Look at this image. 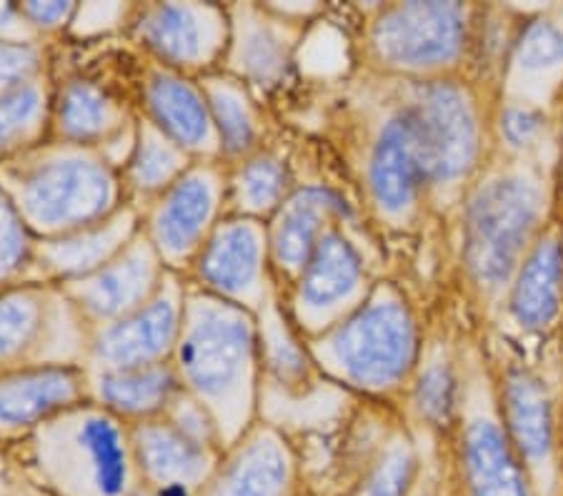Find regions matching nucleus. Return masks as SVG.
<instances>
[{
	"label": "nucleus",
	"mask_w": 563,
	"mask_h": 496,
	"mask_svg": "<svg viewBox=\"0 0 563 496\" xmlns=\"http://www.w3.org/2000/svg\"><path fill=\"white\" fill-rule=\"evenodd\" d=\"M170 364L184 392L211 414L223 449L253 429L263 366L256 313L188 284L184 329Z\"/></svg>",
	"instance_id": "1"
},
{
	"label": "nucleus",
	"mask_w": 563,
	"mask_h": 496,
	"mask_svg": "<svg viewBox=\"0 0 563 496\" xmlns=\"http://www.w3.org/2000/svg\"><path fill=\"white\" fill-rule=\"evenodd\" d=\"M0 188L35 241L88 229L129 203L121 168L103 148L53 139L0 161Z\"/></svg>",
	"instance_id": "2"
},
{
	"label": "nucleus",
	"mask_w": 563,
	"mask_h": 496,
	"mask_svg": "<svg viewBox=\"0 0 563 496\" xmlns=\"http://www.w3.org/2000/svg\"><path fill=\"white\" fill-rule=\"evenodd\" d=\"M21 444L51 472L86 480L96 496H125L139 469L131 427L93 399L45 419Z\"/></svg>",
	"instance_id": "3"
},
{
	"label": "nucleus",
	"mask_w": 563,
	"mask_h": 496,
	"mask_svg": "<svg viewBox=\"0 0 563 496\" xmlns=\"http://www.w3.org/2000/svg\"><path fill=\"white\" fill-rule=\"evenodd\" d=\"M90 327L53 284L0 291V374L31 366H86Z\"/></svg>",
	"instance_id": "4"
},
{
	"label": "nucleus",
	"mask_w": 563,
	"mask_h": 496,
	"mask_svg": "<svg viewBox=\"0 0 563 496\" xmlns=\"http://www.w3.org/2000/svg\"><path fill=\"white\" fill-rule=\"evenodd\" d=\"M229 209V166L196 161L174 186L141 209V229L168 271L188 274Z\"/></svg>",
	"instance_id": "5"
},
{
	"label": "nucleus",
	"mask_w": 563,
	"mask_h": 496,
	"mask_svg": "<svg viewBox=\"0 0 563 496\" xmlns=\"http://www.w3.org/2000/svg\"><path fill=\"white\" fill-rule=\"evenodd\" d=\"M339 372L363 389H388L401 382L416 359V327L406 304L378 294L353 309L329 337Z\"/></svg>",
	"instance_id": "6"
},
{
	"label": "nucleus",
	"mask_w": 563,
	"mask_h": 496,
	"mask_svg": "<svg viewBox=\"0 0 563 496\" xmlns=\"http://www.w3.org/2000/svg\"><path fill=\"white\" fill-rule=\"evenodd\" d=\"M129 31L151 63L201 78L221 68L229 48V5L135 3Z\"/></svg>",
	"instance_id": "7"
},
{
	"label": "nucleus",
	"mask_w": 563,
	"mask_h": 496,
	"mask_svg": "<svg viewBox=\"0 0 563 496\" xmlns=\"http://www.w3.org/2000/svg\"><path fill=\"white\" fill-rule=\"evenodd\" d=\"M539 209V191L523 178H498L476 194L466 219V261L481 284L511 276Z\"/></svg>",
	"instance_id": "8"
},
{
	"label": "nucleus",
	"mask_w": 563,
	"mask_h": 496,
	"mask_svg": "<svg viewBox=\"0 0 563 496\" xmlns=\"http://www.w3.org/2000/svg\"><path fill=\"white\" fill-rule=\"evenodd\" d=\"M186 296L188 278L168 271L156 296L139 311L90 329L86 372H123L174 359L184 329Z\"/></svg>",
	"instance_id": "9"
},
{
	"label": "nucleus",
	"mask_w": 563,
	"mask_h": 496,
	"mask_svg": "<svg viewBox=\"0 0 563 496\" xmlns=\"http://www.w3.org/2000/svg\"><path fill=\"white\" fill-rule=\"evenodd\" d=\"M268 223L225 216L188 268V284L251 313L268 301Z\"/></svg>",
	"instance_id": "10"
},
{
	"label": "nucleus",
	"mask_w": 563,
	"mask_h": 496,
	"mask_svg": "<svg viewBox=\"0 0 563 496\" xmlns=\"http://www.w3.org/2000/svg\"><path fill=\"white\" fill-rule=\"evenodd\" d=\"M168 268L163 264L158 251L139 231L121 254L108 261L96 274L78 282L60 284L58 288L68 296L90 329L106 327L123 316L139 311L148 304L166 278Z\"/></svg>",
	"instance_id": "11"
},
{
	"label": "nucleus",
	"mask_w": 563,
	"mask_h": 496,
	"mask_svg": "<svg viewBox=\"0 0 563 496\" xmlns=\"http://www.w3.org/2000/svg\"><path fill=\"white\" fill-rule=\"evenodd\" d=\"M380 63L421 70L449 63L463 45V8L459 3H401L384 11L371 33Z\"/></svg>",
	"instance_id": "12"
},
{
	"label": "nucleus",
	"mask_w": 563,
	"mask_h": 496,
	"mask_svg": "<svg viewBox=\"0 0 563 496\" xmlns=\"http://www.w3.org/2000/svg\"><path fill=\"white\" fill-rule=\"evenodd\" d=\"M139 113L178 143L188 156L221 161V143L198 78L151 63L141 80Z\"/></svg>",
	"instance_id": "13"
},
{
	"label": "nucleus",
	"mask_w": 563,
	"mask_h": 496,
	"mask_svg": "<svg viewBox=\"0 0 563 496\" xmlns=\"http://www.w3.org/2000/svg\"><path fill=\"white\" fill-rule=\"evenodd\" d=\"M408 108L419 125L431 180H451L466 174L476 158L478 133L463 90L451 84H426L416 90Z\"/></svg>",
	"instance_id": "14"
},
{
	"label": "nucleus",
	"mask_w": 563,
	"mask_h": 496,
	"mask_svg": "<svg viewBox=\"0 0 563 496\" xmlns=\"http://www.w3.org/2000/svg\"><path fill=\"white\" fill-rule=\"evenodd\" d=\"M141 231V209L125 203L111 219L68 236L43 239L33 246L29 284H70L86 278L115 258Z\"/></svg>",
	"instance_id": "15"
},
{
	"label": "nucleus",
	"mask_w": 563,
	"mask_h": 496,
	"mask_svg": "<svg viewBox=\"0 0 563 496\" xmlns=\"http://www.w3.org/2000/svg\"><path fill=\"white\" fill-rule=\"evenodd\" d=\"M131 439L135 462L158 484V496H190V489L213 472L218 451L223 449L180 429L168 417L133 423Z\"/></svg>",
	"instance_id": "16"
},
{
	"label": "nucleus",
	"mask_w": 563,
	"mask_h": 496,
	"mask_svg": "<svg viewBox=\"0 0 563 496\" xmlns=\"http://www.w3.org/2000/svg\"><path fill=\"white\" fill-rule=\"evenodd\" d=\"M131 103L118 98L101 80L70 76L53 86L51 139L76 146L108 148L129 139L135 129Z\"/></svg>",
	"instance_id": "17"
},
{
	"label": "nucleus",
	"mask_w": 563,
	"mask_h": 496,
	"mask_svg": "<svg viewBox=\"0 0 563 496\" xmlns=\"http://www.w3.org/2000/svg\"><path fill=\"white\" fill-rule=\"evenodd\" d=\"M88 399L86 366H31L0 374V439H23Z\"/></svg>",
	"instance_id": "18"
},
{
	"label": "nucleus",
	"mask_w": 563,
	"mask_h": 496,
	"mask_svg": "<svg viewBox=\"0 0 563 496\" xmlns=\"http://www.w3.org/2000/svg\"><path fill=\"white\" fill-rule=\"evenodd\" d=\"M426 184H431L429 158L406 106L380 125L368 161V186L378 209L398 216L411 209Z\"/></svg>",
	"instance_id": "19"
},
{
	"label": "nucleus",
	"mask_w": 563,
	"mask_h": 496,
	"mask_svg": "<svg viewBox=\"0 0 563 496\" xmlns=\"http://www.w3.org/2000/svg\"><path fill=\"white\" fill-rule=\"evenodd\" d=\"M229 21L231 35L221 70L243 80L251 90L278 86L290 63V38L274 8L231 3Z\"/></svg>",
	"instance_id": "20"
},
{
	"label": "nucleus",
	"mask_w": 563,
	"mask_h": 496,
	"mask_svg": "<svg viewBox=\"0 0 563 496\" xmlns=\"http://www.w3.org/2000/svg\"><path fill=\"white\" fill-rule=\"evenodd\" d=\"M346 213V201L331 188L308 186L290 194L268 223L271 268L290 278L301 276L318 241L333 229L331 221Z\"/></svg>",
	"instance_id": "21"
},
{
	"label": "nucleus",
	"mask_w": 563,
	"mask_h": 496,
	"mask_svg": "<svg viewBox=\"0 0 563 496\" xmlns=\"http://www.w3.org/2000/svg\"><path fill=\"white\" fill-rule=\"evenodd\" d=\"M180 392L184 386L170 361L123 372H88V399L101 404L129 427L163 417Z\"/></svg>",
	"instance_id": "22"
},
{
	"label": "nucleus",
	"mask_w": 563,
	"mask_h": 496,
	"mask_svg": "<svg viewBox=\"0 0 563 496\" xmlns=\"http://www.w3.org/2000/svg\"><path fill=\"white\" fill-rule=\"evenodd\" d=\"M363 261L339 229H329L296 278V304L308 316L341 309L361 291Z\"/></svg>",
	"instance_id": "23"
},
{
	"label": "nucleus",
	"mask_w": 563,
	"mask_h": 496,
	"mask_svg": "<svg viewBox=\"0 0 563 496\" xmlns=\"http://www.w3.org/2000/svg\"><path fill=\"white\" fill-rule=\"evenodd\" d=\"M231 449L211 496H286L290 454L274 431L249 429Z\"/></svg>",
	"instance_id": "24"
},
{
	"label": "nucleus",
	"mask_w": 563,
	"mask_h": 496,
	"mask_svg": "<svg viewBox=\"0 0 563 496\" xmlns=\"http://www.w3.org/2000/svg\"><path fill=\"white\" fill-rule=\"evenodd\" d=\"M211 108L213 125L221 143V161L235 166L261 151L263 123L253 98V90L243 80L233 78L225 70H213L198 78Z\"/></svg>",
	"instance_id": "25"
},
{
	"label": "nucleus",
	"mask_w": 563,
	"mask_h": 496,
	"mask_svg": "<svg viewBox=\"0 0 563 496\" xmlns=\"http://www.w3.org/2000/svg\"><path fill=\"white\" fill-rule=\"evenodd\" d=\"M194 164V156H188L178 143L170 141L166 133L139 113L135 115L133 146L121 168L125 198H129V203L143 209L168 186H174Z\"/></svg>",
	"instance_id": "26"
},
{
	"label": "nucleus",
	"mask_w": 563,
	"mask_h": 496,
	"mask_svg": "<svg viewBox=\"0 0 563 496\" xmlns=\"http://www.w3.org/2000/svg\"><path fill=\"white\" fill-rule=\"evenodd\" d=\"M53 86L51 74H45L0 96V161L51 141Z\"/></svg>",
	"instance_id": "27"
},
{
	"label": "nucleus",
	"mask_w": 563,
	"mask_h": 496,
	"mask_svg": "<svg viewBox=\"0 0 563 496\" xmlns=\"http://www.w3.org/2000/svg\"><path fill=\"white\" fill-rule=\"evenodd\" d=\"M290 191V176L284 161L274 153L258 151L241 164L229 166V209L225 216H249L266 221Z\"/></svg>",
	"instance_id": "28"
},
{
	"label": "nucleus",
	"mask_w": 563,
	"mask_h": 496,
	"mask_svg": "<svg viewBox=\"0 0 563 496\" xmlns=\"http://www.w3.org/2000/svg\"><path fill=\"white\" fill-rule=\"evenodd\" d=\"M466 462L474 496H526L523 476L496 423H471L466 434Z\"/></svg>",
	"instance_id": "29"
},
{
	"label": "nucleus",
	"mask_w": 563,
	"mask_h": 496,
	"mask_svg": "<svg viewBox=\"0 0 563 496\" xmlns=\"http://www.w3.org/2000/svg\"><path fill=\"white\" fill-rule=\"evenodd\" d=\"M563 278V249L559 241H543L521 268L514 288V316L521 327H543L559 311Z\"/></svg>",
	"instance_id": "30"
},
{
	"label": "nucleus",
	"mask_w": 563,
	"mask_h": 496,
	"mask_svg": "<svg viewBox=\"0 0 563 496\" xmlns=\"http://www.w3.org/2000/svg\"><path fill=\"white\" fill-rule=\"evenodd\" d=\"M508 427L526 456L539 459L551 447V406L541 384L529 374H514L506 386Z\"/></svg>",
	"instance_id": "31"
},
{
	"label": "nucleus",
	"mask_w": 563,
	"mask_h": 496,
	"mask_svg": "<svg viewBox=\"0 0 563 496\" xmlns=\"http://www.w3.org/2000/svg\"><path fill=\"white\" fill-rule=\"evenodd\" d=\"M35 239L25 229L11 198L0 188V291L29 284Z\"/></svg>",
	"instance_id": "32"
},
{
	"label": "nucleus",
	"mask_w": 563,
	"mask_h": 496,
	"mask_svg": "<svg viewBox=\"0 0 563 496\" xmlns=\"http://www.w3.org/2000/svg\"><path fill=\"white\" fill-rule=\"evenodd\" d=\"M258 316V339H261V361L271 372H276L280 382H296L306 372V356L296 346V339L290 337L286 327H280V316L274 301L256 313Z\"/></svg>",
	"instance_id": "33"
},
{
	"label": "nucleus",
	"mask_w": 563,
	"mask_h": 496,
	"mask_svg": "<svg viewBox=\"0 0 563 496\" xmlns=\"http://www.w3.org/2000/svg\"><path fill=\"white\" fill-rule=\"evenodd\" d=\"M48 70V53L38 43H8L0 41V96L29 80L41 78Z\"/></svg>",
	"instance_id": "34"
},
{
	"label": "nucleus",
	"mask_w": 563,
	"mask_h": 496,
	"mask_svg": "<svg viewBox=\"0 0 563 496\" xmlns=\"http://www.w3.org/2000/svg\"><path fill=\"white\" fill-rule=\"evenodd\" d=\"M516 60L531 70L559 66L563 63V29L551 21L526 25L519 43H516Z\"/></svg>",
	"instance_id": "35"
},
{
	"label": "nucleus",
	"mask_w": 563,
	"mask_h": 496,
	"mask_svg": "<svg viewBox=\"0 0 563 496\" xmlns=\"http://www.w3.org/2000/svg\"><path fill=\"white\" fill-rule=\"evenodd\" d=\"M416 404L426 419L433 423H446L456 409V378L451 368L433 364L426 368L416 386Z\"/></svg>",
	"instance_id": "36"
},
{
	"label": "nucleus",
	"mask_w": 563,
	"mask_h": 496,
	"mask_svg": "<svg viewBox=\"0 0 563 496\" xmlns=\"http://www.w3.org/2000/svg\"><path fill=\"white\" fill-rule=\"evenodd\" d=\"M413 454L404 441H396L384 459H380L374 474L368 476L358 496H404L413 480Z\"/></svg>",
	"instance_id": "37"
},
{
	"label": "nucleus",
	"mask_w": 563,
	"mask_h": 496,
	"mask_svg": "<svg viewBox=\"0 0 563 496\" xmlns=\"http://www.w3.org/2000/svg\"><path fill=\"white\" fill-rule=\"evenodd\" d=\"M133 5L135 3H78V13L70 23V33L84 38V35H101L121 29V25H129Z\"/></svg>",
	"instance_id": "38"
},
{
	"label": "nucleus",
	"mask_w": 563,
	"mask_h": 496,
	"mask_svg": "<svg viewBox=\"0 0 563 496\" xmlns=\"http://www.w3.org/2000/svg\"><path fill=\"white\" fill-rule=\"evenodd\" d=\"M21 11L29 18L35 35L43 41L63 31H70L73 18L78 13V3H73V0H53V3L31 0V3H21Z\"/></svg>",
	"instance_id": "39"
},
{
	"label": "nucleus",
	"mask_w": 563,
	"mask_h": 496,
	"mask_svg": "<svg viewBox=\"0 0 563 496\" xmlns=\"http://www.w3.org/2000/svg\"><path fill=\"white\" fill-rule=\"evenodd\" d=\"M543 119L539 111H531V108H508L504 113L501 121V131L514 146H523L531 139H536V133L541 131Z\"/></svg>",
	"instance_id": "40"
},
{
	"label": "nucleus",
	"mask_w": 563,
	"mask_h": 496,
	"mask_svg": "<svg viewBox=\"0 0 563 496\" xmlns=\"http://www.w3.org/2000/svg\"><path fill=\"white\" fill-rule=\"evenodd\" d=\"M0 41L8 43H38L41 38L23 15L21 3H0ZM43 43V41H41Z\"/></svg>",
	"instance_id": "41"
}]
</instances>
